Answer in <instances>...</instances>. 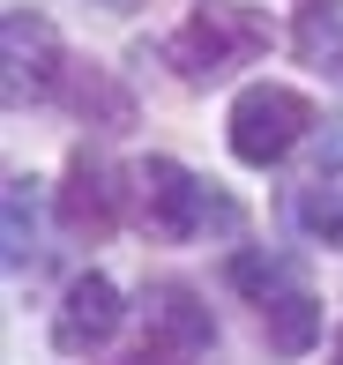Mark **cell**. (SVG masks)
<instances>
[{
    "instance_id": "obj_1",
    "label": "cell",
    "mask_w": 343,
    "mask_h": 365,
    "mask_svg": "<svg viewBox=\"0 0 343 365\" xmlns=\"http://www.w3.org/2000/svg\"><path fill=\"white\" fill-rule=\"evenodd\" d=\"M135 209H142V231L165 239V246H187V239H202V231L232 239V231L247 224V209H239L224 187L194 179L187 164H172V157H150L135 172Z\"/></svg>"
},
{
    "instance_id": "obj_2",
    "label": "cell",
    "mask_w": 343,
    "mask_h": 365,
    "mask_svg": "<svg viewBox=\"0 0 343 365\" xmlns=\"http://www.w3.org/2000/svg\"><path fill=\"white\" fill-rule=\"evenodd\" d=\"M261 45H269V23H261L254 8H239V0H202V8L165 38V53H172V68L187 82H217V75L247 68Z\"/></svg>"
},
{
    "instance_id": "obj_3",
    "label": "cell",
    "mask_w": 343,
    "mask_h": 365,
    "mask_svg": "<svg viewBox=\"0 0 343 365\" xmlns=\"http://www.w3.org/2000/svg\"><path fill=\"white\" fill-rule=\"evenodd\" d=\"M306 135H314V105H306L291 82H247V90L232 97V120H224V142H232V157L247 164V172L284 164Z\"/></svg>"
},
{
    "instance_id": "obj_4",
    "label": "cell",
    "mask_w": 343,
    "mask_h": 365,
    "mask_svg": "<svg viewBox=\"0 0 343 365\" xmlns=\"http://www.w3.org/2000/svg\"><path fill=\"white\" fill-rule=\"evenodd\" d=\"M217 358V321L187 284H150L142 298V343L127 365H209Z\"/></svg>"
},
{
    "instance_id": "obj_5",
    "label": "cell",
    "mask_w": 343,
    "mask_h": 365,
    "mask_svg": "<svg viewBox=\"0 0 343 365\" xmlns=\"http://www.w3.org/2000/svg\"><path fill=\"white\" fill-rule=\"evenodd\" d=\"M0 45H8V105H45V97L60 90V75H68L60 30L45 23L38 8H8Z\"/></svg>"
},
{
    "instance_id": "obj_6",
    "label": "cell",
    "mask_w": 343,
    "mask_h": 365,
    "mask_svg": "<svg viewBox=\"0 0 343 365\" xmlns=\"http://www.w3.org/2000/svg\"><path fill=\"white\" fill-rule=\"evenodd\" d=\"M127 194H135V187H120V172H112L97 149H75V157H68V179H60V231H75V239H105V231H120Z\"/></svg>"
},
{
    "instance_id": "obj_7",
    "label": "cell",
    "mask_w": 343,
    "mask_h": 365,
    "mask_svg": "<svg viewBox=\"0 0 343 365\" xmlns=\"http://www.w3.org/2000/svg\"><path fill=\"white\" fill-rule=\"evenodd\" d=\"M120 321H127L120 284L90 269V276H75V284H68V298H60V313H53V351L90 358V351H105V343L120 336Z\"/></svg>"
},
{
    "instance_id": "obj_8",
    "label": "cell",
    "mask_w": 343,
    "mask_h": 365,
    "mask_svg": "<svg viewBox=\"0 0 343 365\" xmlns=\"http://www.w3.org/2000/svg\"><path fill=\"white\" fill-rule=\"evenodd\" d=\"M261 336H269L276 358H306V351L321 343V298L306 291V284H291L284 298L261 306Z\"/></svg>"
},
{
    "instance_id": "obj_9",
    "label": "cell",
    "mask_w": 343,
    "mask_h": 365,
    "mask_svg": "<svg viewBox=\"0 0 343 365\" xmlns=\"http://www.w3.org/2000/svg\"><path fill=\"white\" fill-rule=\"evenodd\" d=\"M291 224L314 246H343V164H321V172L291 194Z\"/></svg>"
},
{
    "instance_id": "obj_10",
    "label": "cell",
    "mask_w": 343,
    "mask_h": 365,
    "mask_svg": "<svg viewBox=\"0 0 343 365\" xmlns=\"http://www.w3.org/2000/svg\"><path fill=\"white\" fill-rule=\"evenodd\" d=\"M291 45H299V60L343 75V0H306L299 23H291Z\"/></svg>"
},
{
    "instance_id": "obj_11",
    "label": "cell",
    "mask_w": 343,
    "mask_h": 365,
    "mask_svg": "<svg viewBox=\"0 0 343 365\" xmlns=\"http://www.w3.org/2000/svg\"><path fill=\"white\" fill-rule=\"evenodd\" d=\"M224 276H232V291H247L254 306H269V298H284L291 284H306L299 261H291V254H269V246H247V254H232V269H224Z\"/></svg>"
},
{
    "instance_id": "obj_12",
    "label": "cell",
    "mask_w": 343,
    "mask_h": 365,
    "mask_svg": "<svg viewBox=\"0 0 343 365\" xmlns=\"http://www.w3.org/2000/svg\"><path fill=\"white\" fill-rule=\"evenodd\" d=\"M38 269V179L15 172L8 179V276Z\"/></svg>"
},
{
    "instance_id": "obj_13",
    "label": "cell",
    "mask_w": 343,
    "mask_h": 365,
    "mask_svg": "<svg viewBox=\"0 0 343 365\" xmlns=\"http://www.w3.org/2000/svg\"><path fill=\"white\" fill-rule=\"evenodd\" d=\"M329 365H343V328H336V343H329Z\"/></svg>"
}]
</instances>
